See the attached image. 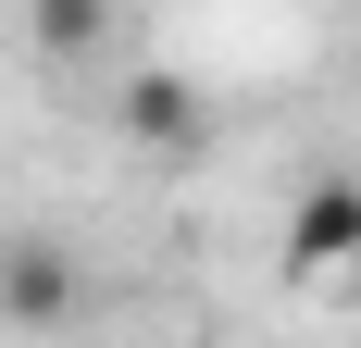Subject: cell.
<instances>
[{
    "mask_svg": "<svg viewBox=\"0 0 361 348\" xmlns=\"http://www.w3.org/2000/svg\"><path fill=\"white\" fill-rule=\"evenodd\" d=\"M63 311H75V249L63 237H13V249H0V323L50 336Z\"/></svg>",
    "mask_w": 361,
    "mask_h": 348,
    "instance_id": "3957f363",
    "label": "cell"
},
{
    "mask_svg": "<svg viewBox=\"0 0 361 348\" xmlns=\"http://www.w3.org/2000/svg\"><path fill=\"white\" fill-rule=\"evenodd\" d=\"M25 25H37L50 63H87V50H112V0H37Z\"/></svg>",
    "mask_w": 361,
    "mask_h": 348,
    "instance_id": "277c9868",
    "label": "cell"
},
{
    "mask_svg": "<svg viewBox=\"0 0 361 348\" xmlns=\"http://www.w3.org/2000/svg\"><path fill=\"white\" fill-rule=\"evenodd\" d=\"M336 286H361V249H349V274H336Z\"/></svg>",
    "mask_w": 361,
    "mask_h": 348,
    "instance_id": "5b68a950",
    "label": "cell"
},
{
    "mask_svg": "<svg viewBox=\"0 0 361 348\" xmlns=\"http://www.w3.org/2000/svg\"><path fill=\"white\" fill-rule=\"evenodd\" d=\"M349 249H361V174H312L299 187V211H287V274L312 286V274H349Z\"/></svg>",
    "mask_w": 361,
    "mask_h": 348,
    "instance_id": "6da1fadb",
    "label": "cell"
},
{
    "mask_svg": "<svg viewBox=\"0 0 361 348\" xmlns=\"http://www.w3.org/2000/svg\"><path fill=\"white\" fill-rule=\"evenodd\" d=\"M112 112H125L137 149H212V100H200L175 63H137L125 87H112Z\"/></svg>",
    "mask_w": 361,
    "mask_h": 348,
    "instance_id": "7a4b0ae2",
    "label": "cell"
}]
</instances>
